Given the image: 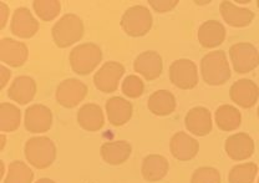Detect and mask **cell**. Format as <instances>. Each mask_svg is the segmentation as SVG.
<instances>
[{
	"label": "cell",
	"instance_id": "cell-1",
	"mask_svg": "<svg viewBox=\"0 0 259 183\" xmlns=\"http://www.w3.org/2000/svg\"><path fill=\"white\" fill-rule=\"evenodd\" d=\"M201 72L204 82L210 86H220L228 81L231 67L225 51L215 50L204 55L201 61Z\"/></svg>",
	"mask_w": 259,
	"mask_h": 183
},
{
	"label": "cell",
	"instance_id": "cell-2",
	"mask_svg": "<svg viewBox=\"0 0 259 183\" xmlns=\"http://www.w3.org/2000/svg\"><path fill=\"white\" fill-rule=\"evenodd\" d=\"M83 31L85 28L80 17L75 14H65L53 26L51 34L56 47L64 49L80 41L81 37L83 36Z\"/></svg>",
	"mask_w": 259,
	"mask_h": 183
},
{
	"label": "cell",
	"instance_id": "cell-3",
	"mask_svg": "<svg viewBox=\"0 0 259 183\" xmlns=\"http://www.w3.org/2000/svg\"><path fill=\"white\" fill-rule=\"evenodd\" d=\"M25 157L31 166L45 169L56 158V146L49 137H31L25 144Z\"/></svg>",
	"mask_w": 259,
	"mask_h": 183
},
{
	"label": "cell",
	"instance_id": "cell-4",
	"mask_svg": "<svg viewBox=\"0 0 259 183\" xmlns=\"http://www.w3.org/2000/svg\"><path fill=\"white\" fill-rule=\"evenodd\" d=\"M102 60V51L94 42H85L75 47L70 53V65L77 75H89Z\"/></svg>",
	"mask_w": 259,
	"mask_h": 183
},
{
	"label": "cell",
	"instance_id": "cell-5",
	"mask_svg": "<svg viewBox=\"0 0 259 183\" xmlns=\"http://www.w3.org/2000/svg\"><path fill=\"white\" fill-rule=\"evenodd\" d=\"M121 26L130 36H144L152 28V14L144 5H134L123 13Z\"/></svg>",
	"mask_w": 259,
	"mask_h": 183
},
{
	"label": "cell",
	"instance_id": "cell-6",
	"mask_svg": "<svg viewBox=\"0 0 259 183\" xmlns=\"http://www.w3.org/2000/svg\"><path fill=\"white\" fill-rule=\"evenodd\" d=\"M232 65L238 74H248L259 65V51L249 42H237L229 49Z\"/></svg>",
	"mask_w": 259,
	"mask_h": 183
},
{
	"label": "cell",
	"instance_id": "cell-7",
	"mask_svg": "<svg viewBox=\"0 0 259 183\" xmlns=\"http://www.w3.org/2000/svg\"><path fill=\"white\" fill-rule=\"evenodd\" d=\"M169 80L182 90H191L198 83V70L196 64L188 59H178L169 66Z\"/></svg>",
	"mask_w": 259,
	"mask_h": 183
},
{
	"label": "cell",
	"instance_id": "cell-8",
	"mask_svg": "<svg viewBox=\"0 0 259 183\" xmlns=\"http://www.w3.org/2000/svg\"><path fill=\"white\" fill-rule=\"evenodd\" d=\"M123 74H125V67L122 64L117 61H107L95 74L94 83L102 93H115L118 88V82Z\"/></svg>",
	"mask_w": 259,
	"mask_h": 183
},
{
	"label": "cell",
	"instance_id": "cell-9",
	"mask_svg": "<svg viewBox=\"0 0 259 183\" xmlns=\"http://www.w3.org/2000/svg\"><path fill=\"white\" fill-rule=\"evenodd\" d=\"M88 95V86L77 79H66L56 88V101L61 106L72 109Z\"/></svg>",
	"mask_w": 259,
	"mask_h": 183
},
{
	"label": "cell",
	"instance_id": "cell-10",
	"mask_svg": "<svg viewBox=\"0 0 259 183\" xmlns=\"http://www.w3.org/2000/svg\"><path fill=\"white\" fill-rule=\"evenodd\" d=\"M25 128L31 133L48 132L53 126V112L44 105H32L25 111Z\"/></svg>",
	"mask_w": 259,
	"mask_h": 183
},
{
	"label": "cell",
	"instance_id": "cell-11",
	"mask_svg": "<svg viewBox=\"0 0 259 183\" xmlns=\"http://www.w3.org/2000/svg\"><path fill=\"white\" fill-rule=\"evenodd\" d=\"M29 50L26 44L4 37L0 40V60L13 67H20L26 63Z\"/></svg>",
	"mask_w": 259,
	"mask_h": 183
},
{
	"label": "cell",
	"instance_id": "cell-12",
	"mask_svg": "<svg viewBox=\"0 0 259 183\" xmlns=\"http://www.w3.org/2000/svg\"><path fill=\"white\" fill-rule=\"evenodd\" d=\"M232 101L243 109H250L257 104L259 87L257 83L249 79H241L232 85L229 91Z\"/></svg>",
	"mask_w": 259,
	"mask_h": 183
},
{
	"label": "cell",
	"instance_id": "cell-13",
	"mask_svg": "<svg viewBox=\"0 0 259 183\" xmlns=\"http://www.w3.org/2000/svg\"><path fill=\"white\" fill-rule=\"evenodd\" d=\"M134 69L137 74L144 76L146 80H156L162 74L163 63L157 51L147 50L140 54L134 63Z\"/></svg>",
	"mask_w": 259,
	"mask_h": 183
},
{
	"label": "cell",
	"instance_id": "cell-14",
	"mask_svg": "<svg viewBox=\"0 0 259 183\" xmlns=\"http://www.w3.org/2000/svg\"><path fill=\"white\" fill-rule=\"evenodd\" d=\"M225 149L227 155L234 161H243L254 153V141L248 133L239 132L232 134L226 140Z\"/></svg>",
	"mask_w": 259,
	"mask_h": 183
},
{
	"label": "cell",
	"instance_id": "cell-15",
	"mask_svg": "<svg viewBox=\"0 0 259 183\" xmlns=\"http://www.w3.org/2000/svg\"><path fill=\"white\" fill-rule=\"evenodd\" d=\"M12 33L19 37H32L39 30V23L32 17L28 8H18L15 10L10 24Z\"/></svg>",
	"mask_w": 259,
	"mask_h": 183
},
{
	"label": "cell",
	"instance_id": "cell-16",
	"mask_svg": "<svg viewBox=\"0 0 259 183\" xmlns=\"http://www.w3.org/2000/svg\"><path fill=\"white\" fill-rule=\"evenodd\" d=\"M169 147H171L172 156L180 161L192 160L199 151V145L197 140L186 132L175 133L171 139Z\"/></svg>",
	"mask_w": 259,
	"mask_h": 183
},
{
	"label": "cell",
	"instance_id": "cell-17",
	"mask_svg": "<svg viewBox=\"0 0 259 183\" xmlns=\"http://www.w3.org/2000/svg\"><path fill=\"white\" fill-rule=\"evenodd\" d=\"M187 130L196 136H206L212 131V115L206 107H193L185 118Z\"/></svg>",
	"mask_w": 259,
	"mask_h": 183
},
{
	"label": "cell",
	"instance_id": "cell-18",
	"mask_svg": "<svg viewBox=\"0 0 259 183\" xmlns=\"http://www.w3.org/2000/svg\"><path fill=\"white\" fill-rule=\"evenodd\" d=\"M134 106L126 99L120 96H113L106 101V114L109 122L112 126H122L127 123L132 117Z\"/></svg>",
	"mask_w": 259,
	"mask_h": 183
},
{
	"label": "cell",
	"instance_id": "cell-19",
	"mask_svg": "<svg viewBox=\"0 0 259 183\" xmlns=\"http://www.w3.org/2000/svg\"><path fill=\"white\" fill-rule=\"evenodd\" d=\"M220 9L226 23L233 28H244L249 25L254 19V13L252 10L236 7L234 3L227 2V0L221 3Z\"/></svg>",
	"mask_w": 259,
	"mask_h": 183
},
{
	"label": "cell",
	"instance_id": "cell-20",
	"mask_svg": "<svg viewBox=\"0 0 259 183\" xmlns=\"http://www.w3.org/2000/svg\"><path fill=\"white\" fill-rule=\"evenodd\" d=\"M226 39V29L220 21L207 20L199 26L198 41L206 49L220 47Z\"/></svg>",
	"mask_w": 259,
	"mask_h": 183
},
{
	"label": "cell",
	"instance_id": "cell-21",
	"mask_svg": "<svg viewBox=\"0 0 259 183\" xmlns=\"http://www.w3.org/2000/svg\"><path fill=\"white\" fill-rule=\"evenodd\" d=\"M36 94V82L30 76H18L8 90V96L19 105L29 104Z\"/></svg>",
	"mask_w": 259,
	"mask_h": 183
},
{
	"label": "cell",
	"instance_id": "cell-22",
	"mask_svg": "<svg viewBox=\"0 0 259 183\" xmlns=\"http://www.w3.org/2000/svg\"><path fill=\"white\" fill-rule=\"evenodd\" d=\"M77 122L83 130L96 132L105 125L104 111L96 104H85L77 111Z\"/></svg>",
	"mask_w": 259,
	"mask_h": 183
},
{
	"label": "cell",
	"instance_id": "cell-23",
	"mask_svg": "<svg viewBox=\"0 0 259 183\" xmlns=\"http://www.w3.org/2000/svg\"><path fill=\"white\" fill-rule=\"evenodd\" d=\"M132 147L127 141L105 142L101 146V156L109 165L118 166L125 163L131 156Z\"/></svg>",
	"mask_w": 259,
	"mask_h": 183
},
{
	"label": "cell",
	"instance_id": "cell-24",
	"mask_svg": "<svg viewBox=\"0 0 259 183\" xmlns=\"http://www.w3.org/2000/svg\"><path fill=\"white\" fill-rule=\"evenodd\" d=\"M168 161L161 155L146 156L142 161V176L148 182H157L168 172Z\"/></svg>",
	"mask_w": 259,
	"mask_h": 183
},
{
	"label": "cell",
	"instance_id": "cell-25",
	"mask_svg": "<svg viewBox=\"0 0 259 183\" xmlns=\"http://www.w3.org/2000/svg\"><path fill=\"white\" fill-rule=\"evenodd\" d=\"M148 110L156 116H168L176 110V99L167 90L155 91L147 101Z\"/></svg>",
	"mask_w": 259,
	"mask_h": 183
},
{
	"label": "cell",
	"instance_id": "cell-26",
	"mask_svg": "<svg viewBox=\"0 0 259 183\" xmlns=\"http://www.w3.org/2000/svg\"><path fill=\"white\" fill-rule=\"evenodd\" d=\"M214 117L218 128L225 132L236 130L242 122V115L239 110L231 105H222L218 107Z\"/></svg>",
	"mask_w": 259,
	"mask_h": 183
},
{
	"label": "cell",
	"instance_id": "cell-27",
	"mask_svg": "<svg viewBox=\"0 0 259 183\" xmlns=\"http://www.w3.org/2000/svg\"><path fill=\"white\" fill-rule=\"evenodd\" d=\"M20 122V109L9 102H3L0 105V130L3 132H13L18 130Z\"/></svg>",
	"mask_w": 259,
	"mask_h": 183
},
{
	"label": "cell",
	"instance_id": "cell-28",
	"mask_svg": "<svg viewBox=\"0 0 259 183\" xmlns=\"http://www.w3.org/2000/svg\"><path fill=\"white\" fill-rule=\"evenodd\" d=\"M34 172L26 163L21 161H13L9 165L4 183H32Z\"/></svg>",
	"mask_w": 259,
	"mask_h": 183
},
{
	"label": "cell",
	"instance_id": "cell-29",
	"mask_svg": "<svg viewBox=\"0 0 259 183\" xmlns=\"http://www.w3.org/2000/svg\"><path fill=\"white\" fill-rule=\"evenodd\" d=\"M258 173V166L254 162L242 163L234 166L229 171L228 182L229 183H253Z\"/></svg>",
	"mask_w": 259,
	"mask_h": 183
},
{
	"label": "cell",
	"instance_id": "cell-30",
	"mask_svg": "<svg viewBox=\"0 0 259 183\" xmlns=\"http://www.w3.org/2000/svg\"><path fill=\"white\" fill-rule=\"evenodd\" d=\"M35 13L41 20H54L61 12V3L58 0H35L32 3Z\"/></svg>",
	"mask_w": 259,
	"mask_h": 183
},
{
	"label": "cell",
	"instance_id": "cell-31",
	"mask_svg": "<svg viewBox=\"0 0 259 183\" xmlns=\"http://www.w3.org/2000/svg\"><path fill=\"white\" fill-rule=\"evenodd\" d=\"M145 91V83L136 75H130L122 82V93L123 95L128 96L131 99L140 98Z\"/></svg>",
	"mask_w": 259,
	"mask_h": 183
},
{
	"label": "cell",
	"instance_id": "cell-32",
	"mask_svg": "<svg viewBox=\"0 0 259 183\" xmlns=\"http://www.w3.org/2000/svg\"><path fill=\"white\" fill-rule=\"evenodd\" d=\"M191 183H221V173L213 167H201L193 172Z\"/></svg>",
	"mask_w": 259,
	"mask_h": 183
},
{
	"label": "cell",
	"instance_id": "cell-33",
	"mask_svg": "<svg viewBox=\"0 0 259 183\" xmlns=\"http://www.w3.org/2000/svg\"><path fill=\"white\" fill-rule=\"evenodd\" d=\"M150 7L158 13H167L174 10L177 7V0H150Z\"/></svg>",
	"mask_w": 259,
	"mask_h": 183
},
{
	"label": "cell",
	"instance_id": "cell-34",
	"mask_svg": "<svg viewBox=\"0 0 259 183\" xmlns=\"http://www.w3.org/2000/svg\"><path fill=\"white\" fill-rule=\"evenodd\" d=\"M8 19H9V8L5 3L0 2V29L5 28Z\"/></svg>",
	"mask_w": 259,
	"mask_h": 183
},
{
	"label": "cell",
	"instance_id": "cell-35",
	"mask_svg": "<svg viewBox=\"0 0 259 183\" xmlns=\"http://www.w3.org/2000/svg\"><path fill=\"white\" fill-rule=\"evenodd\" d=\"M10 76H12V72H10L9 69H7L4 65L0 66V80H2V86L0 87L4 88L7 86L8 81L10 80Z\"/></svg>",
	"mask_w": 259,
	"mask_h": 183
},
{
	"label": "cell",
	"instance_id": "cell-36",
	"mask_svg": "<svg viewBox=\"0 0 259 183\" xmlns=\"http://www.w3.org/2000/svg\"><path fill=\"white\" fill-rule=\"evenodd\" d=\"M0 169H2V172H0V178H2V177H4L5 174V165L3 161H0Z\"/></svg>",
	"mask_w": 259,
	"mask_h": 183
},
{
	"label": "cell",
	"instance_id": "cell-37",
	"mask_svg": "<svg viewBox=\"0 0 259 183\" xmlns=\"http://www.w3.org/2000/svg\"><path fill=\"white\" fill-rule=\"evenodd\" d=\"M35 183H56V182H54L53 179L50 178H40L39 181H36Z\"/></svg>",
	"mask_w": 259,
	"mask_h": 183
},
{
	"label": "cell",
	"instance_id": "cell-38",
	"mask_svg": "<svg viewBox=\"0 0 259 183\" xmlns=\"http://www.w3.org/2000/svg\"><path fill=\"white\" fill-rule=\"evenodd\" d=\"M0 139H2V145H0V150H3V149H4V146H5V136H4V134H2V136H0Z\"/></svg>",
	"mask_w": 259,
	"mask_h": 183
},
{
	"label": "cell",
	"instance_id": "cell-39",
	"mask_svg": "<svg viewBox=\"0 0 259 183\" xmlns=\"http://www.w3.org/2000/svg\"><path fill=\"white\" fill-rule=\"evenodd\" d=\"M257 114H258V117H259V106H258V111H257Z\"/></svg>",
	"mask_w": 259,
	"mask_h": 183
},
{
	"label": "cell",
	"instance_id": "cell-40",
	"mask_svg": "<svg viewBox=\"0 0 259 183\" xmlns=\"http://www.w3.org/2000/svg\"><path fill=\"white\" fill-rule=\"evenodd\" d=\"M257 5H258V8H259V0L257 2Z\"/></svg>",
	"mask_w": 259,
	"mask_h": 183
},
{
	"label": "cell",
	"instance_id": "cell-41",
	"mask_svg": "<svg viewBox=\"0 0 259 183\" xmlns=\"http://www.w3.org/2000/svg\"><path fill=\"white\" fill-rule=\"evenodd\" d=\"M258 183H259V179H258Z\"/></svg>",
	"mask_w": 259,
	"mask_h": 183
}]
</instances>
